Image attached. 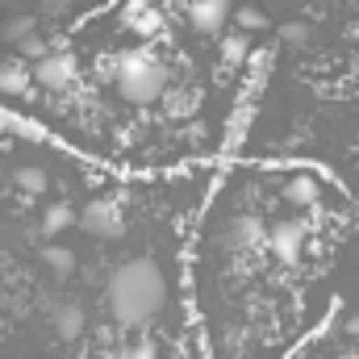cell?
Wrapping results in <instances>:
<instances>
[{
    "mask_svg": "<svg viewBox=\"0 0 359 359\" xmlns=\"http://www.w3.org/2000/svg\"><path fill=\"white\" fill-rule=\"evenodd\" d=\"M104 301H109V313L117 326L138 330L151 318H159V309L168 305V276L155 259H126L109 276Z\"/></svg>",
    "mask_w": 359,
    "mask_h": 359,
    "instance_id": "6da1fadb",
    "label": "cell"
},
{
    "mask_svg": "<svg viewBox=\"0 0 359 359\" xmlns=\"http://www.w3.org/2000/svg\"><path fill=\"white\" fill-rule=\"evenodd\" d=\"M13 184H17L21 192L38 196V192H46V184H50V180H46V172H42V168H34V163H29V168H21V172L13 176Z\"/></svg>",
    "mask_w": 359,
    "mask_h": 359,
    "instance_id": "4fadbf2b",
    "label": "cell"
},
{
    "mask_svg": "<svg viewBox=\"0 0 359 359\" xmlns=\"http://www.w3.org/2000/svg\"><path fill=\"white\" fill-rule=\"evenodd\" d=\"M29 84H34V72H29L21 59H13V63L0 67V92H4V96H25Z\"/></svg>",
    "mask_w": 359,
    "mask_h": 359,
    "instance_id": "52a82bcc",
    "label": "cell"
},
{
    "mask_svg": "<svg viewBox=\"0 0 359 359\" xmlns=\"http://www.w3.org/2000/svg\"><path fill=\"white\" fill-rule=\"evenodd\" d=\"M243 50H247V34H234V38H230V42H226V59H230V63H234V59H238V55H243Z\"/></svg>",
    "mask_w": 359,
    "mask_h": 359,
    "instance_id": "d6986e66",
    "label": "cell"
},
{
    "mask_svg": "<svg viewBox=\"0 0 359 359\" xmlns=\"http://www.w3.org/2000/svg\"><path fill=\"white\" fill-rule=\"evenodd\" d=\"M80 226L88 230L92 238H121V209L113 201H88L80 213Z\"/></svg>",
    "mask_w": 359,
    "mask_h": 359,
    "instance_id": "277c9868",
    "label": "cell"
},
{
    "mask_svg": "<svg viewBox=\"0 0 359 359\" xmlns=\"http://www.w3.org/2000/svg\"><path fill=\"white\" fill-rule=\"evenodd\" d=\"M238 21H243V34H255V29H268V17H264L259 8H247V13H243Z\"/></svg>",
    "mask_w": 359,
    "mask_h": 359,
    "instance_id": "e0dca14e",
    "label": "cell"
},
{
    "mask_svg": "<svg viewBox=\"0 0 359 359\" xmlns=\"http://www.w3.org/2000/svg\"><path fill=\"white\" fill-rule=\"evenodd\" d=\"M117 92L126 100H134V104H151V100L168 96V67L147 50L126 55L117 63Z\"/></svg>",
    "mask_w": 359,
    "mask_h": 359,
    "instance_id": "7a4b0ae2",
    "label": "cell"
},
{
    "mask_svg": "<svg viewBox=\"0 0 359 359\" xmlns=\"http://www.w3.org/2000/svg\"><path fill=\"white\" fill-rule=\"evenodd\" d=\"M84 330V309L80 305H59L55 309V334L59 339H80Z\"/></svg>",
    "mask_w": 359,
    "mask_h": 359,
    "instance_id": "9c48e42d",
    "label": "cell"
},
{
    "mask_svg": "<svg viewBox=\"0 0 359 359\" xmlns=\"http://www.w3.org/2000/svg\"><path fill=\"white\" fill-rule=\"evenodd\" d=\"M268 247L280 264H297L305 251V226L301 222H276L268 234Z\"/></svg>",
    "mask_w": 359,
    "mask_h": 359,
    "instance_id": "5b68a950",
    "label": "cell"
},
{
    "mask_svg": "<svg viewBox=\"0 0 359 359\" xmlns=\"http://www.w3.org/2000/svg\"><path fill=\"white\" fill-rule=\"evenodd\" d=\"M72 222H76L72 205H50V209L42 213V230H46V234H63V230H67Z\"/></svg>",
    "mask_w": 359,
    "mask_h": 359,
    "instance_id": "8fae6325",
    "label": "cell"
},
{
    "mask_svg": "<svg viewBox=\"0 0 359 359\" xmlns=\"http://www.w3.org/2000/svg\"><path fill=\"white\" fill-rule=\"evenodd\" d=\"M29 34H34V21H29V17H17V21L4 25V42H17V46H21Z\"/></svg>",
    "mask_w": 359,
    "mask_h": 359,
    "instance_id": "2e32d148",
    "label": "cell"
},
{
    "mask_svg": "<svg viewBox=\"0 0 359 359\" xmlns=\"http://www.w3.org/2000/svg\"><path fill=\"white\" fill-rule=\"evenodd\" d=\"M284 38H288L292 46H301V42H305L309 34H305V25H284Z\"/></svg>",
    "mask_w": 359,
    "mask_h": 359,
    "instance_id": "ffe728a7",
    "label": "cell"
},
{
    "mask_svg": "<svg viewBox=\"0 0 359 359\" xmlns=\"http://www.w3.org/2000/svg\"><path fill=\"white\" fill-rule=\"evenodd\" d=\"M347 334H359V313H351V318H347Z\"/></svg>",
    "mask_w": 359,
    "mask_h": 359,
    "instance_id": "44dd1931",
    "label": "cell"
},
{
    "mask_svg": "<svg viewBox=\"0 0 359 359\" xmlns=\"http://www.w3.org/2000/svg\"><path fill=\"white\" fill-rule=\"evenodd\" d=\"M284 201H288V205H301V209L313 205V201H318V180L309 176V172H297V176L284 184Z\"/></svg>",
    "mask_w": 359,
    "mask_h": 359,
    "instance_id": "ba28073f",
    "label": "cell"
},
{
    "mask_svg": "<svg viewBox=\"0 0 359 359\" xmlns=\"http://www.w3.org/2000/svg\"><path fill=\"white\" fill-rule=\"evenodd\" d=\"M34 84H42L46 92H67L76 84V63H72V55L50 50L46 59H38V63H34Z\"/></svg>",
    "mask_w": 359,
    "mask_h": 359,
    "instance_id": "3957f363",
    "label": "cell"
},
{
    "mask_svg": "<svg viewBox=\"0 0 359 359\" xmlns=\"http://www.w3.org/2000/svg\"><path fill=\"white\" fill-rule=\"evenodd\" d=\"M226 21H230V0H192V8H188V25L196 34L217 38L226 29Z\"/></svg>",
    "mask_w": 359,
    "mask_h": 359,
    "instance_id": "8992f818",
    "label": "cell"
},
{
    "mask_svg": "<svg viewBox=\"0 0 359 359\" xmlns=\"http://www.w3.org/2000/svg\"><path fill=\"white\" fill-rule=\"evenodd\" d=\"M163 109H168V117H180V113H188V100H184L180 92H168V100H163Z\"/></svg>",
    "mask_w": 359,
    "mask_h": 359,
    "instance_id": "ac0fdd59",
    "label": "cell"
},
{
    "mask_svg": "<svg viewBox=\"0 0 359 359\" xmlns=\"http://www.w3.org/2000/svg\"><path fill=\"white\" fill-rule=\"evenodd\" d=\"M130 29L151 38V34L163 29V13H159V8H134V13H130Z\"/></svg>",
    "mask_w": 359,
    "mask_h": 359,
    "instance_id": "30bf717a",
    "label": "cell"
},
{
    "mask_svg": "<svg viewBox=\"0 0 359 359\" xmlns=\"http://www.w3.org/2000/svg\"><path fill=\"white\" fill-rule=\"evenodd\" d=\"M234 230H238L234 238H238V243H247V247H255V243L264 238V222H259V217H243Z\"/></svg>",
    "mask_w": 359,
    "mask_h": 359,
    "instance_id": "5bb4252c",
    "label": "cell"
},
{
    "mask_svg": "<svg viewBox=\"0 0 359 359\" xmlns=\"http://www.w3.org/2000/svg\"><path fill=\"white\" fill-rule=\"evenodd\" d=\"M42 264L55 271V276H72V271H76V255H72L67 247H46V251H42Z\"/></svg>",
    "mask_w": 359,
    "mask_h": 359,
    "instance_id": "7c38bea8",
    "label": "cell"
},
{
    "mask_svg": "<svg viewBox=\"0 0 359 359\" xmlns=\"http://www.w3.org/2000/svg\"><path fill=\"white\" fill-rule=\"evenodd\" d=\"M117 359H159V347H155V339H134Z\"/></svg>",
    "mask_w": 359,
    "mask_h": 359,
    "instance_id": "9a60e30c",
    "label": "cell"
}]
</instances>
